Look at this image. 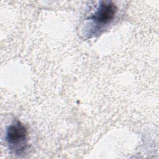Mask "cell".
I'll return each mask as SVG.
<instances>
[{
    "instance_id": "7a4b0ae2",
    "label": "cell",
    "mask_w": 159,
    "mask_h": 159,
    "mask_svg": "<svg viewBox=\"0 0 159 159\" xmlns=\"http://www.w3.org/2000/svg\"><path fill=\"white\" fill-rule=\"evenodd\" d=\"M5 139L12 154L21 156L25 153L28 147V132L25 125L20 120H14L8 125Z\"/></svg>"
},
{
    "instance_id": "6da1fadb",
    "label": "cell",
    "mask_w": 159,
    "mask_h": 159,
    "mask_svg": "<svg viewBox=\"0 0 159 159\" xmlns=\"http://www.w3.org/2000/svg\"><path fill=\"white\" fill-rule=\"evenodd\" d=\"M117 11V6L112 1H100L94 11L88 17L91 26L88 29L90 37L100 33L110 25L115 19Z\"/></svg>"
}]
</instances>
